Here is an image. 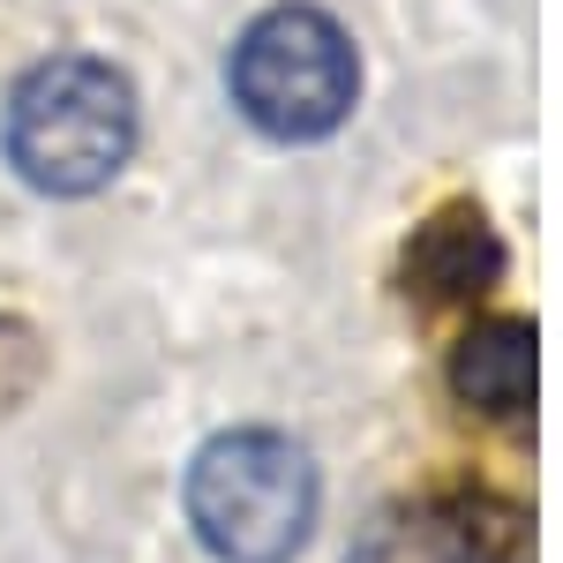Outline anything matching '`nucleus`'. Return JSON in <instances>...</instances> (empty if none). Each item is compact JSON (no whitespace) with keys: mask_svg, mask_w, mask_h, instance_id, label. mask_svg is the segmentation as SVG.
<instances>
[{"mask_svg":"<svg viewBox=\"0 0 563 563\" xmlns=\"http://www.w3.org/2000/svg\"><path fill=\"white\" fill-rule=\"evenodd\" d=\"M0 143H8V166L38 196H90L135 151V90L121 68L90 53H60L15 84Z\"/></svg>","mask_w":563,"mask_h":563,"instance_id":"nucleus-1","label":"nucleus"},{"mask_svg":"<svg viewBox=\"0 0 563 563\" xmlns=\"http://www.w3.org/2000/svg\"><path fill=\"white\" fill-rule=\"evenodd\" d=\"M188 526L218 563H294L316 526V466L294 435L233 429L188 466Z\"/></svg>","mask_w":563,"mask_h":563,"instance_id":"nucleus-2","label":"nucleus"},{"mask_svg":"<svg viewBox=\"0 0 563 563\" xmlns=\"http://www.w3.org/2000/svg\"><path fill=\"white\" fill-rule=\"evenodd\" d=\"M233 106L278 143H316L361 98V53L323 8H271L256 15L225 60Z\"/></svg>","mask_w":563,"mask_h":563,"instance_id":"nucleus-3","label":"nucleus"},{"mask_svg":"<svg viewBox=\"0 0 563 563\" xmlns=\"http://www.w3.org/2000/svg\"><path fill=\"white\" fill-rule=\"evenodd\" d=\"M496 278H504V241H496L488 218L466 211V203H459V211H435L429 225L413 233V249H406V286L435 308L481 301Z\"/></svg>","mask_w":563,"mask_h":563,"instance_id":"nucleus-4","label":"nucleus"},{"mask_svg":"<svg viewBox=\"0 0 563 563\" xmlns=\"http://www.w3.org/2000/svg\"><path fill=\"white\" fill-rule=\"evenodd\" d=\"M451 390L481 421H526L533 413V323L488 316L451 353Z\"/></svg>","mask_w":563,"mask_h":563,"instance_id":"nucleus-5","label":"nucleus"},{"mask_svg":"<svg viewBox=\"0 0 563 563\" xmlns=\"http://www.w3.org/2000/svg\"><path fill=\"white\" fill-rule=\"evenodd\" d=\"M31 368H38V346H31V331L0 316V406H8L15 390L31 384Z\"/></svg>","mask_w":563,"mask_h":563,"instance_id":"nucleus-6","label":"nucleus"}]
</instances>
